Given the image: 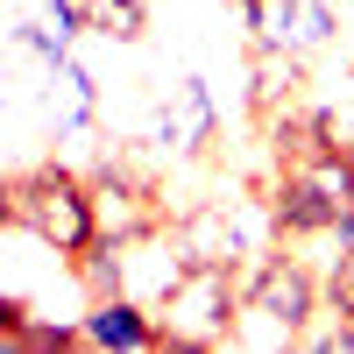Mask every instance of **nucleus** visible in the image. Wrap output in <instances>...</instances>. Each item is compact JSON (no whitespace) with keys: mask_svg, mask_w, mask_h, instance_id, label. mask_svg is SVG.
<instances>
[{"mask_svg":"<svg viewBox=\"0 0 354 354\" xmlns=\"http://www.w3.org/2000/svg\"><path fill=\"white\" fill-rule=\"evenodd\" d=\"M326 305L319 277L298 255H262L241 277V305H234V340L227 347H298V333L312 326V312Z\"/></svg>","mask_w":354,"mask_h":354,"instance_id":"f257e3e1","label":"nucleus"},{"mask_svg":"<svg viewBox=\"0 0 354 354\" xmlns=\"http://www.w3.org/2000/svg\"><path fill=\"white\" fill-rule=\"evenodd\" d=\"M347 205H354V156L319 149V142L283 149L277 192H270L277 241H319V234H333V220L347 213Z\"/></svg>","mask_w":354,"mask_h":354,"instance_id":"f03ea898","label":"nucleus"},{"mask_svg":"<svg viewBox=\"0 0 354 354\" xmlns=\"http://www.w3.org/2000/svg\"><path fill=\"white\" fill-rule=\"evenodd\" d=\"M15 227L57 262H78L100 241V213H93V177H78L71 163H36L15 177Z\"/></svg>","mask_w":354,"mask_h":354,"instance_id":"7ed1b4c3","label":"nucleus"},{"mask_svg":"<svg viewBox=\"0 0 354 354\" xmlns=\"http://www.w3.org/2000/svg\"><path fill=\"white\" fill-rule=\"evenodd\" d=\"M234 305H241V270L234 262H185V277L156 305L163 347H192V354L227 347L234 340Z\"/></svg>","mask_w":354,"mask_h":354,"instance_id":"20e7f679","label":"nucleus"},{"mask_svg":"<svg viewBox=\"0 0 354 354\" xmlns=\"http://www.w3.org/2000/svg\"><path fill=\"white\" fill-rule=\"evenodd\" d=\"M241 21L255 28V50H290V57H312V50H326V43H333L340 8H333V0H255Z\"/></svg>","mask_w":354,"mask_h":354,"instance_id":"39448f33","label":"nucleus"},{"mask_svg":"<svg viewBox=\"0 0 354 354\" xmlns=\"http://www.w3.org/2000/svg\"><path fill=\"white\" fill-rule=\"evenodd\" d=\"M185 241H177V234H163V227H149V234H135V241H121L113 248V290H121V298H135V305H163V290L185 277Z\"/></svg>","mask_w":354,"mask_h":354,"instance_id":"423d86ee","label":"nucleus"},{"mask_svg":"<svg viewBox=\"0 0 354 354\" xmlns=\"http://www.w3.org/2000/svg\"><path fill=\"white\" fill-rule=\"evenodd\" d=\"M78 347H100V354H163V326H156L149 305L106 290V298H85V312H78Z\"/></svg>","mask_w":354,"mask_h":354,"instance_id":"0eeeda50","label":"nucleus"},{"mask_svg":"<svg viewBox=\"0 0 354 354\" xmlns=\"http://www.w3.org/2000/svg\"><path fill=\"white\" fill-rule=\"evenodd\" d=\"M213 128H220V113H213V93H205L198 78H185V85L170 93L163 121H156V142H163V149H177V156H198L205 142H213Z\"/></svg>","mask_w":354,"mask_h":354,"instance_id":"6e6552de","label":"nucleus"},{"mask_svg":"<svg viewBox=\"0 0 354 354\" xmlns=\"http://www.w3.org/2000/svg\"><path fill=\"white\" fill-rule=\"evenodd\" d=\"M298 85H305V57H290V50H255V64H248V100L262 121H277V113L298 106Z\"/></svg>","mask_w":354,"mask_h":354,"instance_id":"1a4fd4ad","label":"nucleus"},{"mask_svg":"<svg viewBox=\"0 0 354 354\" xmlns=\"http://www.w3.org/2000/svg\"><path fill=\"white\" fill-rule=\"evenodd\" d=\"M305 113V142H319V149H340V156H354V78L340 85L333 100H312V106H298Z\"/></svg>","mask_w":354,"mask_h":354,"instance_id":"9d476101","label":"nucleus"},{"mask_svg":"<svg viewBox=\"0 0 354 354\" xmlns=\"http://www.w3.org/2000/svg\"><path fill=\"white\" fill-rule=\"evenodd\" d=\"M78 15H85V36H106V43L149 36V0H78Z\"/></svg>","mask_w":354,"mask_h":354,"instance_id":"9b49d317","label":"nucleus"},{"mask_svg":"<svg viewBox=\"0 0 354 354\" xmlns=\"http://www.w3.org/2000/svg\"><path fill=\"white\" fill-rule=\"evenodd\" d=\"M21 319H28V298L0 290V347H15V340H21Z\"/></svg>","mask_w":354,"mask_h":354,"instance_id":"f8f14e48","label":"nucleus"},{"mask_svg":"<svg viewBox=\"0 0 354 354\" xmlns=\"http://www.w3.org/2000/svg\"><path fill=\"white\" fill-rule=\"evenodd\" d=\"M333 248H354V205H347V213L333 220Z\"/></svg>","mask_w":354,"mask_h":354,"instance_id":"ddd939ff","label":"nucleus"},{"mask_svg":"<svg viewBox=\"0 0 354 354\" xmlns=\"http://www.w3.org/2000/svg\"><path fill=\"white\" fill-rule=\"evenodd\" d=\"M0 227H15V177H0Z\"/></svg>","mask_w":354,"mask_h":354,"instance_id":"4468645a","label":"nucleus"},{"mask_svg":"<svg viewBox=\"0 0 354 354\" xmlns=\"http://www.w3.org/2000/svg\"><path fill=\"white\" fill-rule=\"evenodd\" d=\"M227 8H234V15H248V8H255V0H227Z\"/></svg>","mask_w":354,"mask_h":354,"instance_id":"2eb2a0df","label":"nucleus"}]
</instances>
